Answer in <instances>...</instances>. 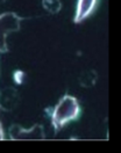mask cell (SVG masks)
<instances>
[{
  "label": "cell",
  "instance_id": "cell-1",
  "mask_svg": "<svg viewBox=\"0 0 121 153\" xmlns=\"http://www.w3.org/2000/svg\"><path fill=\"white\" fill-rule=\"evenodd\" d=\"M80 108L78 101L71 95L63 96L53 111L51 123L56 131L63 128L66 123L76 120L79 116Z\"/></svg>",
  "mask_w": 121,
  "mask_h": 153
},
{
  "label": "cell",
  "instance_id": "cell-2",
  "mask_svg": "<svg viewBox=\"0 0 121 153\" xmlns=\"http://www.w3.org/2000/svg\"><path fill=\"white\" fill-rule=\"evenodd\" d=\"M22 22V18L13 12L2 13L0 15V52H7V37L11 33L18 31Z\"/></svg>",
  "mask_w": 121,
  "mask_h": 153
},
{
  "label": "cell",
  "instance_id": "cell-3",
  "mask_svg": "<svg viewBox=\"0 0 121 153\" xmlns=\"http://www.w3.org/2000/svg\"><path fill=\"white\" fill-rule=\"evenodd\" d=\"M9 137L13 140H41L44 139L46 134L43 126L40 124L34 125L30 129H23L20 125H12L9 129Z\"/></svg>",
  "mask_w": 121,
  "mask_h": 153
},
{
  "label": "cell",
  "instance_id": "cell-4",
  "mask_svg": "<svg viewBox=\"0 0 121 153\" xmlns=\"http://www.w3.org/2000/svg\"><path fill=\"white\" fill-rule=\"evenodd\" d=\"M19 93L13 87L4 88L0 92V108L6 111H13L19 105Z\"/></svg>",
  "mask_w": 121,
  "mask_h": 153
},
{
  "label": "cell",
  "instance_id": "cell-5",
  "mask_svg": "<svg viewBox=\"0 0 121 153\" xmlns=\"http://www.w3.org/2000/svg\"><path fill=\"white\" fill-rule=\"evenodd\" d=\"M97 2L98 0H78L74 14V22L79 23L86 19L95 8Z\"/></svg>",
  "mask_w": 121,
  "mask_h": 153
},
{
  "label": "cell",
  "instance_id": "cell-6",
  "mask_svg": "<svg viewBox=\"0 0 121 153\" xmlns=\"http://www.w3.org/2000/svg\"><path fill=\"white\" fill-rule=\"evenodd\" d=\"M42 6L50 14H57L62 10L61 0H42Z\"/></svg>",
  "mask_w": 121,
  "mask_h": 153
},
{
  "label": "cell",
  "instance_id": "cell-7",
  "mask_svg": "<svg viewBox=\"0 0 121 153\" xmlns=\"http://www.w3.org/2000/svg\"><path fill=\"white\" fill-rule=\"evenodd\" d=\"M79 81H80V85L84 87H91L95 84L97 81V76L95 73L92 71H86L84 72L83 74L79 78Z\"/></svg>",
  "mask_w": 121,
  "mask_h": 153
},
{
  "label": "cell",
  "instance_id": "cell-8",
  "mask_svg": "<svg viewBox=\"0 0 121 153\" xmlns=\"http://www.w3.org/2000/svg\"><path fill=\"white\" fill-rule=\"evenodd\" d=\"M4 139V131H2V126H1V123H0V140Z\"/></svg>",
  "mask_w": 121,
  "mask_h": 153
},
{
  "label": "cell",
  "instance_id": "cell-9",
  "mask_svg": "<svg viewBox=\"0 0 121 153\" xmlns=\"http://www.w3.org/2000/svg\"><path fill=\"white\" fill-rule=\"evenodd\" d=\"M6 2V0H0V5H2V4H5Z\"/></svg>",
  "mask_w": 121,
  "mask_h": 153
}]
</instances>
